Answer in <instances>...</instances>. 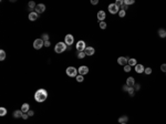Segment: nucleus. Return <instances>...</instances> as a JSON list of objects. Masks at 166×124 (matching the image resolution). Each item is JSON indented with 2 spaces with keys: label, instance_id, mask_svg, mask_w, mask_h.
I'll return each instance as SVG.
<instances>
[{
  "label": "nucleus",
  "instance_id": "1",
  "mask_svg": "<svg viewBox=\"0 0 166 124\" xmlns=\"http://www.w3.org/2000/svg\"><path fill=\"white\" fill-rule=\"evenodd\" d=\"M47 98H48V92H47L46 89H39L34 93V100L39 103L44 102L47 100Z\"/></svg>",
  "mask_w": 166,
  "mask_h": 124
},
{
  "label": "nucleus",
  "instance_id": "2",
  "mask_svg": "<svg viewBox=\"0 0 166 124\" xmlns=\"http://www.w3.org/2000/svg\"><path fill=\"white\" fill-rule=\"evenodd\" d=\"M67 48H68V45L65 44L64 42H58L57 44H55V47H54V51H55V53H63L65 50H67Z\"/></svg>",
  "mask_w": 166,
  "mask_h": 124
},
{
  "label": "nucleus",
  "instance_id": "3",
  "mask_svg": "<svg viewBox=\"0 0 166 124\" xmlns=\"http://www.w3.org/2000/svg\"><path fill=\"white\" fill-rule=\"evenodd\" d=\"M65 72H67V74L70 76V78H77L78 73H79L78 69H75L74 67H69V68H67Z\"/></svg>",
  "mask_w": 166,
  "mask_h": 124
},
{
  "label": "nucleus",
  "instance_id": "4",
  "mask_svg": "<svg viewBox=\"0 0 166 124\" xmlns=\"http://www.w3.org/2000/svg\"><path fill=\"white\" fill-rule=\"evenodd\" d=\"M44 45V41L42 40L41 38L39 39H36V40L33 41V48L36 49V50H39V49H41L42 47Z\"/></svg>",
  "mask_w": 166,
  "mask_h": 124
},
{
  "label": "nucleus",
  "instance_id": "5",
  "mask_svg": "<svg viewBox=\"0 0 166 124\" xmlns=\"http://www.w3.org/2000/svg\"><path fill=\"white\" fill-rule=\"evenodd\" d=\"M118 11H120V8H118L115 3L108 5V12H110L111 14H116V13H118Z\"/></svg>",
  "mask_w": 166,
  "mask_h": 124
},
{
  "label": "nucleus",
  "instance_id": "6",
  "mask_svg": "<svg viewBox=\"0 0 166 124\" xmlns=\"http://www.w3.org/2000/svg\"><path fill=\"white\" fill-rule=\"evenodd\" d=\"M77 50L79 51V52H83V51L87 49V44H85V42L83 40H80V41H78V43H77Z\"/></svg>",
  "mask_w": 166,
  "mask_h": 124
},
{
  "label": "nucleus",
  "instance_id": "7",
  "mask_svg": "<svg viewBox=\"0 0 166 124\" xmlns=\"http://www.w3.org/2000/svg\"><path fill=\"white\" fill-rule=\"evenodd\" d=\"M73 42H74V37L72 36V34H67L64 38V43L67 45H69V47H71V44H73Z\"/></svg>",
  "mask_w": 166,
  "mask_h": 124
},
{
  "label": "nucleus",
  "instance_id": "8",
  "mask_svg": "<svg viewBox=\"0 0 166 124\" xmlns=\"http://www.w3.org/2000/svg\"><path fill=\"white\" fill-rule=\"evenodd\" d=\"M78 71H79V74H81V75H85V74L89 73V68H88L87 65H81V67L78 69Z\"/></svg>",
  "mask_w": 166,
  "mask_h": 124
},
{
  "label": "nucleus",
  "instance_id": "9",
  "mask_svg": "<svg viewBox=\"0 0 166 124\" xmlns=\"http://www.w3.org/2000/svg\"><path fill=\"white\" fill-rule=\"evenodd\" d=\"M46 11V6L43 5V3H39V5H37L36 7V12L37 13H42V12Z\"/></svg>",
  "mask_w": 166,
  "mask_h": 124
},
{
  "label": "nucleus",
  "instance_id": "10",
  "mask_svg": "<svg viewBox=\"0 0 166 124\" xmlns=\"http://www.w3.org/2000/svg\"><path fill=\"white\" fill-rule=\"evenodd\" d=\"M117 63L120 65H123V67H124V65H126L128 63V59L127 58H125V57H120L117 59Z\"/></svg>",
  "mask_w": 166,
  "mask_h": 124
},
{
  "label": "nucleus",
  "instance_id": "11",
  "mask_svg": "<svg viewBox=\"0 0 166 124\" xmlns=\"http://www.w3.org/2000/svg\"><path fill=\"white\" fill-rule=\"evenodd\" d=\"M144 71H145V68L143 64H138V63H137V64L135 65V72H136V73L141 74V73H144Z\"/></svg>",
  "mask_w": 166,
  "mask_h": 124
},
{
  "label": "nucleus",
  "instance_id": "12",
  "mask_svg": "<svg viewBox=\"0 0 166 124\" xmlns=\"http://www.w3.org/2000/svg\"><path fill=\"white\" fill-rule=\"evenodd\" d=\"M96 17H98V19L100 20V22L104 21V19L106 18V13L103 11V10H100V11L98 12V14H96Z\"/></svg>",
  "mask_w": 166,
  "mask_h": 124
},
{
  "label": "nucleus",
  "instance_id": "13",
  "mask_svg": "<svg viewBox=\"0 0 166 124\" xmlns=\"http://www.w3.org/2000/svg\"><path fill=\"white\" fill-rule=\"evenodd\" d=\"M85 54L89 55V57H91V55H93L94 53H95V49L93 48V47H87V49L84 50Z\"/></svg>",
  "mask_w": 166,
  "mask_h": 124
},
{
  "label": "nucleus",
  "instance_id": "14",
  "mask_svg": "<svg viewBox=\"0 0 166 124\" xmlns=\"http://www.w3.org/2000/svg\"><path fill=\"white\" fill-rule=\"evenodd\" d=\"M126 85L130 86V88H134V85H135V79L133 78V76H130V78H127V80H126Z\"/></svg>",
  "mask_w": 166,
  "mask_h": 124
},
{
  "label": "nucleus",
  "instance_id": "15",
  "mask_svg": "<svg viewBox=\"0 0 166 124\" xmlns=\"http://www.w3.org/2000/svg\"><path fill=\"white\" fill-rule=\"evenodd\" d=\"M39 18V13H37L36 11H31L29 13V20L30 21H36Z\"/></svg>",
  "mask_w": 166,
  "mask_h": 124
},
{
  "label": "nucleus",
  "instance_id": "16",
  "mask_svg": "<svg viewBox=\"0 0 166 124\" xmlns=\"http://www.w3.org/2000/svg\"><path fill=\"white\" fill-rule=\"evenodd\" d=\"M21 111L23 113H28L30 111V105L28 104V103H23L22 106H21Z\"/></svg>",
  "mask_w": 166,
  "mask_h": 124
},
{
  "label": "nucleus",
  "instance_id": "17",
  "mask_svg": "<svg viewBox=\"0 0 166 124\" xmlns=\"http://www.w3.org/2000/svg\"><path fill=\"white\" fill-rule=\"evenodd\" d=\"M22 114H23V112H22L21 110H16L15 112H13V117H16V119L22 117Z\"/></svg>",
  "mask_w": 166,
  "mask_h": 124
},
{
  "label": "nucleus",
  "instance_id": "18",
  "mask_svg": "<svg viewBox=\"0 0 166 124\" xmlns=\"http://www.w3.org/2000/svg\"><path fill=\"white\" fill-rule=\"evenodd\" d=\"M128 121V116L127 115H123V116H121L120 119H118V123H127Z\"/></svg>",
  "mask_w": 166,
  "mask_h": 124
},
{
  "label": "nucleus",
  "instance_id": "19",
  "mask_svg": "<svg viewBox=\"0 0 166 124\" xmlns=\"http://www.w3.org/2000/svg\"><path fill=\"white\" fill-rule=\"evenodd\" d=\"M128 65H131V67H135V65L137 64V61L136 59H134V58H132V59H128Z\"/></svg>",
  "mask_w": 166,
  "mask_h": 124
},
{
  "label": "nucleus",
  "instance_id": "20",
  "mask_svg": "<svg viewBox=\"0 0 166 124\" xmlns=\"http://www.w3.org/2000/svg\"><path fill=\"white\" fill-rule=\"evenodd\" d=\"M5 115H7V109L1 106L0 107V116H5Z\"/></svg>",
  "mask_w": 166,
  "mask_h": 124
},
{
  "label": "nucleus",
  "instance_id": "21",
  "mask_svg": "<svg viewBox=\"0 0 166 124\" xmlns=\"http://www.w3.org/2000/svg\"><path fill=\"white\" fill-rule=\"evenodd\" d=\"M158 36L161 37V38H165L166 37V31L164 30V29H159L158 30Z\"/></svg>",
  "mask_w": 166,
  "mask_h": 124
},
{
  "label": "nucleus",
  "instance_id": "22",
  "mask_svg": "<svg viewBox=\"0 0 166 124\" xmlns=\"http://www.w3.org/2000/svg\"><path fill=\"white\" fill-rule=\"evenodd\" d=\"M118 16H120V18H124L126 16V11L125 10L120 9V11H118Z\"/></svg>",
  "mask_w": 166,
  "mask_h": 124
},
{
  "label": "nucleus",
  "instance_id": "23",
  "mask_svg": "<svg viewBox=\"0 0 166 124\" xmlns=\"http://www.w3.org/2000/svg\"><path fill=\"white\" fill-rule=\"evenodd\" d=\"M5 59H6V52H5V50H0V60H1V61H3Z\"/></svg>",
  "mask_w": 166,
  "mask_h": 124
},
{
  "label": "nucleus",
  "instance_id": "24",
  "mask_svg": "<svg viewBox=\"0 0 166 124\" xmlns=\"http://www.w3.org/2000/svg\"><path fill=\"white\" fill-rule=\"evenodd\" d=\"M28 6H29L30 10H32V9H36V7H37V5H36V3H34V1H30V2L28 3Z\"/></svg>",
  "mask_w": 166,
  "mask_h": 124
},
{
  "label": "nucleus",
  "instance_id": "25",
  "mask_svg": "<svg viewBox=\"0 0 166 124\" xmlns=\"http://www.w3.org/2000/svg\"><path fill=\"white\" fill-rule=\"evenodd\" d=\"M115 5L117 6V7L121 9V8L123 7V5H124V1H123V0H117V1L115 2Z\"/></svg>",
  "mask_w": 166,
  "mask_h": 124
},
{
  "label": "nucleus",
  "instance_id": "26",
  "mask_svg": "<svg viewBox=\"0 0 166 124\" xmlns=\"http://www.w3.org/2000/svg\"><path fill=\"white\" fill-rule=\"evenodd\" d=\"M135 1L134 0H124V5L126 6H130V5H134Z\"/></svg>",
  "mask_w": 166,
  "mask_h": 124
},
{
  "label": "nucleus",
  "instance_id": "27",
  "mask_svg": "<svg viewBox=\"0 0 166 124\" xmlns=\"http://www.w3.org/2000/svg\"><path fill=\"white\" fill-rule=\"evenodd\" d=\"M75 80H77L78 82H80V83H81V82H83V80H84V78H83V75H81V74H79V75H78L77 78H75Z\"/></svg>",
  "mask_w": 166,
  "mask_h": 124
},
{
  "label": "nucleus",
  "instance_id": "28",
  "mask_svg": "<svg viewBox=\"0 0 166 124\" xmlns=\"http://www.w3.org/2000/svg\"><path fill=\"white\" fill-rule=\"evenodd\" d=\"M85 55H87V54H85L84 51H83V52H79V53H78V58H79V59H84Z\"/></svg>",
  "mask_w": 166,
  "mask_h": 124
},
{
  "label": "nucleus",
  "instance_id": "29",
  "mask_svg": "<svg viewBox=\"0 0 166 124\" xmlns=\"http://www.w3.org/2000/svg\"><path fill=\"white\" fill-rule=\"evenodd\" d=\"M134 92H135L134 88H130V89H128V91H127V93L130 94L131 96H134Z\"/></svg>",
  "mask_w": 166,
  "mask_h": 124
},
{
  "label": "nucleus",
  "instance_id": "30",
  "mask_svg": "<svg viewBox=\"0 0 166 124\" xmlns=\"http://www.w3.org/2000/svg\"><path fill=\"white\" fill-rule=\"evenodd\" d=\"M124 71L125 72H130L131 71V69H132V67H131V65H128V64H126V65H124Z\"/></svg>",
  "mask_w": 166,
  "mask_h": 124
},
{
  "label": "nucleus",
  "instance_id": "31",
  "mask_svg": "<svg viewBox=\"0 0 166 124\" xmlns=\"http://www.w3.org/2000/svg\"><path fill=\"white\" fill-rule=\"evenodd\" d=\"M41 39H42L44 42H46V41H49V36H48L47 33H43V34H42V38H41Z\"/></svg>",
  "mask_w": 166,
  "mask_h": 124
},
{
  "label": "nucleus",
  "instance_id": "32",
  "mask_svg": "<svg viewBox=\"0 0 166 124\" xmlns=\"http://www.w3.org/2000/svg\"><path fill=\"white\" fill-rule=\"evenodd\" d=\"M100 28L101 29H106V23H105V21H101L100 22Z\"/></svg>",
  "mask_w": 166,
  "mask_h": 124
},
{
  "label": "nucleus",
  "instance_id": "33",
  "mask_svg": "<svg viewBox=\"0 0 166 124\" xmlns=\"http://www.w3.org/2000/svg\"><path fill=\"white\" fill-rule=\"evenodd\" d=\"M161 71H163L164 73H166V63H163L161 65Z\"/></svg>",
  "mask_w": 166,
  "mask_h": 124
},
{
  "label": "nucleus",
  "instance_id": "34",
  "mask_svg": "<svg viewBox=\"0 0 166 124\" xmlns=\"http://www.w3.org/2000/svg\"><path fill=\"white\" fill-rule=\"evenodd\" d=\"M144 73H146V74H151V73H152V68H145Z\"/></svg>",
  "mask_w": 166,
  "mask_h": 124
},
{
  "label": "nucleus",
  "instance_id": "35",
  "mask_svg": "<svg viewBox=\"0 0 166 124\" xmlns=\"http://www.w3.org/2000/svg\"><path fill=\"white\" fill-rule=\"evenodd\" d=\"M128 89H130V86H127L126 84H125V85H123V86H122V90H123V91H125V92H127Z\"/></svg>",
  "mask_w": 166,
  "mask_h": 124
},
{
  "label": "nucleus",
  "instance_id": "36",
  "mask_svg": "<svg viewBox=\"0 0 166 124\" xmlns=\"http://www.w3.org/2000/svg\"><path fill=\"white\" fill-rule=\"evenodd\" d=\"M140 89H141L140 84H135V85H134V90L135 91H140Z\"/></svg>",
  "mask_w": 166,
  "mask_h": 124
},
{
  "label": "nucleus",
  "instance_id": "37",
  "mask_svg": "<svg viewBox=\"0 0 166 124\" xmlns=\"http://www.w3.org/2000/svg\"><path fill=\"white\" fill-rule=\"evenodd\" d=\"M28 117H29V115H28V113H23V114H22V119H23V120H27V119H28Z\"/></svg>",
  "mask_w": 166,
  "mask_h": 124
},
{
  "label": "nucleus",
  "instance_id": "38",
  "mask_svg": "<svg viewBox=\"0 0 166 124\" xmlns=\"http://www.w3.org/2000/svg\"><path fill=\"white\" fill-rule=\"evenodd\" d=\"M121 9H122V10H125V11H126V10L128 9V6H126V5H123V7L121 8Z\"/></svg>",
  "mask_w": 166,
  "mask_h": 124
},
{
  "label": "nucleus",
  "instance_id": "39",
  "mask_svg": "<svg viewBox=\"0 0 166 124\" xmlns=\"http://www.w3.org/2000/svg\"><path fill=\"white\" fill-rule=\"evenodd\" d=\"M28 115H29V116H33V115H34V112H33V111L30 110L29 112H28Z\"/></svg>",
  "mask_w": 166,
  "mask_h": 124
},
{
  "label": "nucleus",
  "instance_id": "40",
  "mask_svg": "<svg viewBox=\"0 0 166 124\" xmlns=\"http://www.w3.org/2000/svg\"><path fill=\"white\" fill-rule=\"evenodd\" d=\"M91 3L92 5H98V3H99V0H92Z\"/></svg>",
  "mask_w": 166,
  "mask_h": 124
},
{
  "label": "nucleus",
  "instance_id": "41",
  "mask_svg": "<svg viewBox=\"0 0 166 124\" xmlns=\"http://www.w3.org/2000/svg\"><path fill=\"white\" fill-rule=\"evenodd\" d=\"M44 47H50V41H46L44 42Z\"/></svg>",
  "mask_w": 166,
  "mask_h": 124
},
{
  "label": "nucleus",
  "instance_id": "42",
  "mask_svg": "<svg viewBox=\"0 0 166 124\" xmlns=\"http://www.w3.org/2000/svg\"><path fill=\"white\" fill-rule=\"evenodd\" d=\"M121 124H127V123H121Z\"/></svg>",
  "mask_w": 166,
  "mask_h": 124
}]
</instances>
